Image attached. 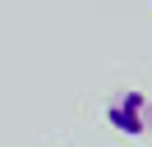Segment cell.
<instances>
[{"label": "cell", "mask_w": 152, "mask_h": 147, "mask_svg": "<svg viewBox=\"0 0 152 147\" xmlns=\"http://www.w3.org/2000/svg\"><path fill=\"white\" fill-rule=\"evenodd\" d=\"M106 124L124 138H143L152 133V97L148 92H115L106 101Z\"/></svg>", "instance_id": "6da1fadb"}]
</instances>
